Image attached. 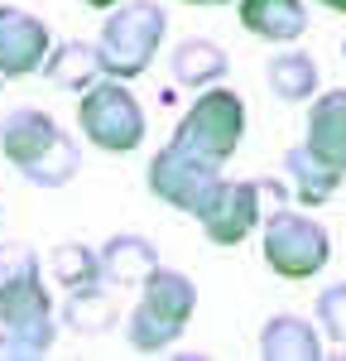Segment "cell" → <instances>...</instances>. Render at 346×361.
<instances>
[{
  "instance_id": "1",
  "label": "cell",
  "mask_w": 346,
  "mask_h": 361,
  "mask_svg": "<svg viewBox=\"0 0 346 361\" xmlns=\"http://www.w3.org/2000/svg\"><path fill=\"white\" fill-rule=\"evenodd\" d=\"M0 154L20 169L34 188H63L82 164V154L68 140V130L53 116L34 111V106H15L0 121Z\"/></svg>"
},
{
  "instance_id": "2",
  "label": "cell",
  "mask_w": 346,
  "mask_h": 361,
  "mask_svg": "<svg viewBox=\"0 0 346 361\" xmlns=\"http://www.w3.org/2000/svg\"><path fill=\"white\" fill-rule=\"evenodd\" d=\"M0 328L25 347L29 357H44L53 347V304L44 294L39 260L29 246H0Z\"/></svg>"
},
{
  "instance_id": "3",
  "label": "cell",
  "mask_w": 346,
  "mask_h": 361,
  "mask_svg": "<svg viewBox=\"0 0 346 361\" xmlns=\"http://www.w3.org/2000/svg\"><path fill=\"white\" fill-rule=\"evenodd\" d=\"M198 308V289L193 279L178 275V270H154V275L140 284V304L125 323V342L135 352H164L173 337L188 328Z\"/></svg>"
},
{
  "instance_id": "4",
  "label": "cell",
  "mask_w": 346,
  "mask_h": 361,
  "mask_svg": "<svg viewBox=\"0 0 346 361\" xmlns=\"http://www.w3.org/2000/svg\"><path fill=\"white\" fill-rule=\"evenodd\" d=\"M164 10L159 0H130V5H115L111 20L101 25L96 39V54H101V73L106 78H140L144 68L154 63L159 44H164Z\"/></svg>"
},
{
  "instance_id": "5",
  "label": "cell",
  "mask_w": 346,
  "mask_h": 361,
  "mask_svg": "<svg viewBox=\"0 0 346 361\" xmlns=\"http://www.w3.org/2000/svg\"><path fill=\"white\" fill-rule=\"evenodd\" d=\"M241 135H245V102L236 92H226V87H202L198 102L188 106V116L178 121L173 145H183L188 154L222 169L236 154Z\"/></svg>"
},
{
  "instance_id": "6",
  "label": "cell",
  "mask_w": 346,
  "mask_h": 361,
  "mask_svg": "<svg viewBox=\"0 0 346 361\" xmlns=\"http://www.w3.org/2000/svg\"><path fill=\"white\" fill-rule=\"evenodd\" d=\"M77 126L82 135L106 149V154H125L144 140V111L135 102V92L120 82V78H106V82H91L77 102Z\"/></svg>"
},
{
  "instance_id": "7",
  "label": "cell",
  "mask_w": 346,
  "mask_h": 361,
  "mask_svg": "<svg viewBox=\"0 0 346 361\" xmlns=\"http://www.w3.org/2000/svg\"><path fill=\"white\" fill-rule=\"evenodd\" d=\"M279 193L288 197L284 178H245V183H236V178H222L207 202L198 207V226L207 231V241H217V246H241L250 231L260 226V197Z\"/></svg>"
},
{
  "instance_id": "8",
  "label": "cell",
  "mask_w": 346,
  "mask_h": 361,
  "mask_svg": "<svg viewBox=\"0 0 346 361\" xmlns=\"http://www.w3.org/2000/svg\"><path fill=\"white\" fill-rule=\"evenodd\" d=\"M332 260V241L322 222L303 217V212H269L264 217V265L284 279H313L322 265Z\"/></svg>"
},
{
  "instance_id": "9",
  "label": "cell",
  "mask_w": 346,
  "mask_h": 361,
  "mask_svg": "<svg viewBox=\"0 0 346 361\" xmlns=\"http://www.w3.org/2000/svg\"><path fill=\"white\" fill-rule=\"evenodd\" d=\"M217 183H222L217 164L188 154V149L173 145V140L149 159V193L159 197V202H169V207H178V212H193V217H198V207L207 202V193H212Z\"/></svg>"
},
{
  "instance_id": "10",
  "label": "cell",
  "mask_w": 346,
  "mask_h": 361,
  "mask_svg": "<svg viewBox=\"0 0 346 361\" xmlns=\"http://www.w3.org/2000/svg\"><path fill=\"white\" fill-rule=\"evenodd\" d=\"M49 25L29 10L0 5V78H29L49 58Z\"/></svg>"
},
{
  "instance_id": "11",
  "label": "cell",
  "mask_w": 346,
  "mask_h": 361,
  "mask_svg": "<svg viewBox=\"0 0 346 361\" xmlns=\"http://www.w3.org/2000/svg\"><path fill=\"white\" fill-rule=\"evenodd\" d=\"M308 149L346 173V87L313 97L308 106Z\"/></svg>"
},
{
  "instance_id": "12",
  "label": "cell",
  "mask_w": 346,
  "mask_h": 361,
  "mask_svg": "<svg viewBox=\"0 0 346 361\" xmlns=\"http://www.w3.org/2000/svg\"><path fill=\"white\" fill-rule=\"evenodd\" d=\"M342 169H332L327 159H317L308 145H293L284 154V188L303 207H322V202H332L337 197V188H342Z\"/></svg>"
},
{
  "instance_id": "13",
  "label": "cell",
  "mask_w": 346,
  "mask_h": 361,
  "mask_svg": "<svg viewBox=\"0 0 346 361\" xmlns=\"http://www.w3.org/2000/svg\"><path fill=\"white\" fill-rule=\"evenodd\" d=\"M241 25L255 39L293 44L308 29V10H303V0H241Z\"/></svg>"
},
{
  "instance_id": "14",
  "label": "cell",
  "mask_w": 346,
  "mask_h": 361,
  "mask_svg": "<svg viewBox=\"0 0 346 361\" xmlns=\"http://www.w3.org/2000/svg\"><path fill=\"white\" fill-rule=\"evenodd\" d=\"M154 270H164V265H159V250L144 236H111L101 246V275L111 279L115 289H140Z\"/></svg>"
},
{
  "instance_id": "15",
  "label": "cell",
  "mask_w": 346,
  "mask_h": 361,
  "mask_svg": "<svg viewBox=\"0 0 346 361\" xmlns=\"http://www.w3.org/2000/svg\"><path fill=\"white\" fill-rule=\"evenodd\" d=\"M226 49L222 44H212V39H183V44H173L169 54V73L178 87H193V92H202V87H217L222 78H226Z\"/></svg>"
},
{
  "instance_id": "16",
  "label": "cell",
  "mask_w": 346,
  "mask_h": 361,
  "mask_svg": "<svg viewBox=\"0 0 346 361\" xmlns=\"http://www.w3.org/2000/svg\"><path fill=\"white\" fill-rule=\"evenodd\" d=\"M260 357L269 361H317L322 357V337L313 333V323H303L298 313H274L260 328Z\"/></svg>"
},
{
  "instance_id": "17",
  "label": "cell",
  "mask_w": 346,
  "mask_h": 361,
  "mask_svg": "<svg viewBox=\"0 0 346 361\" xmlns=\"http://www.w3.org/2000/svg\"><path fill=\"white\" fill-rule=\"evenodd\" d=\"M39 73L53 87H63V92H86V87L96 82V73H101V54L91 44H82V39H68V44L49 49Z\"/></svg>"
},
{
  "instance_id": "18",
  "label": "cell",
  "mask_w": 346,
  "mask_h": 361,
  "mask_svg": "<svg viewBox=\"0 0 346 361\" xmlns=\"http://www.w3.org/2000/svg\"><path fill=\"white\" fill-rule=\"evenodd\" d=\"M115 289L111 279H91V284H77V289H68V304H63V323L72 328V333H106L115 323V299L106 294Z\"/></svg>"
},
{
  "instance_id": "19",
  "label": "cell",
  "mask_w": 346,
  "mask_h": 361,
  "mask_svg": "<svg viewBox=\"0 0 346 361\" xmlns=\"http://www.w3.org/2000/svg\"><path fill=\"white\" fill-rule=\"evenodd\" d=\"M264 82L279 102H313L317 97V63L298 49H284L264 63Z\"/></svg>"
},
{
  "instance_id": "20",
  "label": "cell",
  "mask_w": 346,
  "mask_h": 361,
  "mask_svg": "<svg viewBox=\"0 0 346 361\" xmlns=\"http://www.w3.org/2000/svg\"><path fill=\"white\" fill-rule=\"evenodd\" d=\"M53 279L63 289H77V284H91V279H101V250L82 246V241H63L53 246Z\"/></svg>"
},
{
  "instance_id": "21",
  "label": "cell",
  "mask_w": 346,
  "mask_h": 361,
  "mask_svg": "<svg viewBox=\"0 0 346 361\" xmlns=\"http://www.w3.org/2000/svg\"><path fill=\"white\" fill-rule=\"evenodd\" d=\"M317 328L346 347V284H332L317 294Z\"/></svg>"
},
{
  "instance_id": "22",
  "label": "cell",
  "mask_w": 346,
  "mask_h": 361,
  "mask_svg": "<svg viewBox=\"0 0 346 361\" xmlns=\"http://www.w3.org/2000/svg\"><path fill=\"white\" fill-rule=\"evenodd\" d=\"M82 5H91V10H115L120 0H82Z\"/></svg>"
},
{
  "instance_id": "23",
  "label": "cell",
  "mask_w": 346,
  "mask_h": 361,
  "mask_svg": "<svg viewBox=\"0 0 346 361\" xmlns=\"http://www.w3.org/2000/svg\"><path fill=\"white\" fill-rule=\"evenodd\" d=\"M317 5H327V10H337V15H346V0H317Z\"/></svg>"
},
{
  "instance_id": "24",
  "label": "cell",
  "mask_w": 346,
  "mask_h": 361,
  "mask_svg": "<svg viewBox=\"0 0 346 361\" xmlns=\"http://www.w3.org/2000/svg\"><path fill=\"white\" fill-rule=\"evenodd\" d=\"M188 5H226V0H188Z\"/></svg>"
},
{
  "instance_id": "25",
  "label": "cell",
  "mask_w": 346,
  "mask_h": 361,
  "mask_svg": "<svg viewBox=\"0 0 346 361\" xmlns=\"http://www.w3.org/2000/svg\"><path fill=\"white\" fill-rule=\"evenodd\" d=\"M0 82H5V78H0Z\"/></svg>"
}]
</instances>
